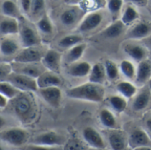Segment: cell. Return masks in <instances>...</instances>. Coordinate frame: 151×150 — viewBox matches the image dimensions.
Segmentation results:
<instances>
[{"mask_svg": "<svg viewBox=\"0 0 151 150\" xmlns=\"http://www.w3.org/2000/svg\"><path fill=\"white\" fill-rule=\"evenodd\" d=\"M105 94L106 91L103 85H99L89 81L87 83L68 88L66 91V95L69 99L93 103L102 102L105 99Z\"/></svg>", "mask_w": 151, "mask_h": 150, "instance_id": "1", "label": "cell"}, {"mask_svg": "<svg viewBox=\"0 0 151 150\" xmlns=\"http://www.w3.org/2000/svg\"><path fill=\"white\" fill-rule=\"evenodd\" d=\"M31 93H21L12 102V109L22 122H30L36 115V103Z\"/></svg>", "mask_w": 151, "mask_h": 150, "instance_id": "2", "label": "cell"}, {"mask_svg": "<svg viewBox=\"0 0 151 150\" xmlns=\"http://www.w3.org/2000/svg\"><path fill=\"white\" fill-rule=\"evenodd\" d=\"M105 20V12L101 9L88 12L85 14L78 27L76 28L77 33L81 35L89 34L98 29Z\"/></svg>", "mask_w": 151, "mask_h": 150, "instance_id": "3", "label": "cell"}, {"mask_svg": "<svg viewBox=\"0 0 151 150\" xmlns=\"http://www.w3.org/2000/svg\"><path fill=\"white\" fill-rule=\"evenodd\" d=\"M6 80L22 93H35L38 90L36 78H30L21 73L12 72L7 77Z\"/></svg>", "mask_w": 151, "mask_h": 150, "instance_id": "4", "label": "cell"}, {"mask_svg": "<svg viewBox=\"0 0 151 150\" xmlns=\"http://www.w3.org/2000/svg\"><path fill=\"white\" fill-rule=\"evenodd\" d=\"M86 12L77 5H70L68 7L64 9L60 14V22L62 26L66 28H77L83 17L85 16Z\"/></svg>", "mask_w": 151, "mask_h": 150, "instance_id": "5", "label": "cell"}, {"mask_svg": "<svg viewBox=\"0 0 151 150\" xmlns=\"http://www.w3.org/2000/svg\"><path fill=\"white\" fill-rule=\"evenodd\" d=\"M45 51L43 48L37 46L32 47H25L14 57V62L19 64H29V63H41L42 58L45 54Z\"/></svg>", "mask_w": 151, "mask_h": 150, "instance_id": "6", "label": "cell"}, {"mask_svg": "<svg viewBox=\"0 0 151 150\" xmlns=\"http://www.w3.org/2000/svg\"><path fill=\"white\" fill-rule=\"evenodd\" d=\"M0 138L8 145L22 146L29 140V134L26 130L22 128H10L0 133Z\"/></svg>", "mask_w": 151, "mask_h": 150, "instance_id": "7", "label": "cell"}, {"mask_svg": "<svg viewBox=\"0 0 151 150\" xmlns=\"http://www.w3.org/2000/svg\"><path fill=\"white\" fill-rule=\"evenodd\" d=\"M127 40L140 41L144 40L151 35V22L149 21H138L125 32Z\"/></svg>", "mask_w": 151, "mask_h": 150, "instance_id": "8", "label": "cell"}, {"mask_svg": "<svg viewBox=\"0 0 151 150\" xmlns=\"http://www.w3.org/2000/svg\"><path fill=\"white\" fill-rule=\"evenodd\" d=\"M123 51L128 58L135 63H139L147 59L148 56V49L144 44H139L134 40L125 42L123 44Z\"/></svg>", "mask_w": 151, "mask_h": 150, "instance_id": "9", "label": "cell"}, {"mask_svg": "<svg viewBox=\"0 0 151 150\" xmlns=\"http://www.w3.org/2000/svg\"><path fill=\"white\" fill-rule=\"evenodd\" d=\"M31 143L48 146H62L65 143V138L55 131H45L34 137Z\"/></svg>", "mask_w": 151, "mask_h": 150, "instance_id": "10", "label": "cell"}, {"mask_svg": "<svg viewBox=\"0 0 151 150\" xmlns=\"http://www.w3.org/2000/svg\"><path fill=\"white\" fill-rule=\"evenodd\" d=\"M20 41L23 48L40 45L41 39L37 31L28 24L20 27Z\"/></svg>", "mask_w": 151, "mask_h": 150, "instance_id": "11", "label": "cell"}, {"mask_svg": "<svg viewBox=\"0 0 151 150\" xmlns=\"http://www.w3.org/2000/svg\"><path fill=\"white\" fill-rule=\"evenodd\" d=\"M61 62L62 53L55 49H47L41 60V63L47 70L56 73L60 72Z\"/></svg>", "mask_w": 151, "mask_h": 150, "instance_id": "12", "label": "cell"}, {"mask_svg": "<svg viewBox=\"0 0 151 150\" xmlns=\"http://www.w3.org/2000/svg\"><path fill=\"white\" fill-rule=\"evenodd\" d=\"M41 98L51 107L59 108L62 100V92L58 86L39 88L37 90Z\"/></svg>", "mask_w": 151, "mask_h": 150, "instance_id": "13", "label": "cell"}, {"mask_svg": "<svg viewBox=\"0 0 151 150\" xmlns=\"http://www.w3.org/2000/svg\"><path fill=\"white\" fill-rule=\"evenodd\" d=\"M82 136L86 143L93 149H104L106 143L101 134L93 127L87 126L82 131Z\"/></svg>", "mask_w": 151, "mask_h": 150, "instance_id": "14", "label": "cell"}, {"mask_svg": "<svg viewBox=\"0 0 151 150\" xmlns=\"http://www.w3.org/2000/svg\"><path fill=\"white\" fill-rule=\"evenodd\" d=\"M128 145L132 149L140 146H151V138L146 131L134 128L129 134Z\"/></svg>", "mask_w": 151, "mask_h": 150, "instance_id": "15", "label": "cell"}, {"mask_svg": "<svg viewBox=\"0 0 151 150\" xmlns=\"http://www.w3.org/2000/svg\"><path fill=\"white\" fill-rule=\"evenodd\" d=\"M137 94L133 97L132 102V108L135 112H141L145 110L151 103V92L147 85L139 87Z\"/></svg>", "mask_w": 151, "mask_h": 150, "instance_id": "16", "label": "cell"}, {"mask_svg": "<svg viewBox=\"0 0 151 150\" xmlns=\"http://www.w3.org/2000/svg\"><path fill=\"white\" fill-rule=\"evenodd\" d=\"M151 78V60L148 58L137 63V71L134 83L138 87L147 85Z\"/></svg>", "mask_w": 151, "mask_h": 150, "instance_id": "17", "label": "cell"}, {"mask_svg": "<svg viewBox=\"0 0 151 150\" xmlns=\"http://www.w3.org/2000/svg\"><path fill=\"white\" fill-rule=\"evenodd\" d=\"M92 64L86 60H78L74 63L68 65L67 73L72 78H88L90 71L92 69Z\"/></svg>", "mask_w": 151, "mask_h": 150, "instance_id": "18", "label": "cell"}, {"mask_svg": "<svg viewBox=\"0 0 151 150\" xmlns=\"http://www.w3.org/2000/svg\"><path fill=\"white\" fill-rule=\"evenodd\" d=\"M37 82L39 89V88H46L52 86L60 87V85H62L63 80L60 76V73H56L46 69L37 79Z\"/></svg>", "mask_w": 151, "mask_h": 150, "instance_id": "19", "label": "cell"}, {"mask_svg": "<svg viewBox=\"0 0 151 150\" xmlns=\"http://www.w3.org/2000/svg\"><path fill=\"white\" fill-rule=\"evenodd\" d=\"M126 26L122 22L120 19L113 21L101 32V36L108 39H115L120 37L126 32Z\"/></svg>", "mask_w": 151, "mask_h": 150, "instance_id": "20", "label": "cell"}, {"mask_svg": "<svg viewBox=\"0 0 151 150\" xmlns=\"http://www.w3.org/2000/svg\"><path fill=\"white\" fill-rule=\"evenodd\" d=\"M116 90L117 93L124 96L126 99H132L138 93L139 87L132 81L119 80L116 85Z\"/></svg>", "mask_w": 151, "mask_h": 150, "instance_id": "21", "label": "cell"}, {"mask_svg": "<svg viewBox=\"0 0 151 150\" xmlns=\"http://www.w3.org/2000/svg\"><path fill=\"white\" fill-rule=\"evenodd\" d=\"M139 13L136 6L132 4H128L125 6H124V9L120 16V20L126 27H130L133 25L135 22L139 21Z\"/></svg>", "mask_w": 151, "mask_h": 150, "instance_id": "22", "label": "cell"}, {"mask_svg": "<svg viewBox=\"0 0 151 150\" xmlns=\"http://www.w3.org/2000/svg\"><path fill=\"white\" fill-rule=\"evenodd\" d=\"M108 80L104 64L101 62H96L92 66V69L88 76V81L99 85H104Z\"/></svg>", "mask_w": 151, "mask_h": 150, "instance_id": "23", "label": "cell"}, {"mask_svg": "<svg viewBox=\"0 0 151 150\" xmlns=\"http://www.w3.org/2000/svg\"><path fill=\"white\" fill-rule=\"evenodd\" d=\"M20 24L18 19L5 17L0 21V34L3 36H14L19 34Z\"/></svg>", "mask_w": 151, "mask_h": 150, "instance_id": "24", "label": "cell"}, {"mask_svg": "<svg viewBox=\"0 0 151 150\" xmlns=\"http://www.w3.org/2000/svg\"><path fill=\"white\" fill-rule=\"evenodd\" d=\"M87 44L85 42H82L77 45H74L73 47L68 49L66 55H65V60L68 65L74 63L76 61H78L82 59L84 56L86 49H87Z\"/></svg>", "mask_w": 151, "mask_h": 150, "instance_id": "25", "label": "cell"}, {"mask_svg": "<svg viewBox=\"0 0 151 150\" xmlns=\"http://www.w3.org/2000/svg\"><path fill=\"white\" fill-rule=\"evenodd\" d=\"M20 44L12 37H6L0 42V53L5 57H11L19 52Z\"/></svg>", "mask_w": 151, "mask_h": 150, "instance_id": "26", "label": "cell"}, {"mask_svg": "<svg viewBox=\"0 0 151 150\" xmlns=\"http://www.w3.org/2000/svg\"><path fill=\"white\" fill-rule=\"evenodd\" d=\"M22 67L16 69L14 72L21 73L30 78L37 79L46 70V68L43 66V64L39 63H29V64H22Z\"/></svg>", "mask_w": 151, "mask_h": 150, "instance_id": "27", "label": "cell"}, {"mask_svg": "<svg viewBox=\"0 0 151 150\" xmlns=\"http://www.w3.org/2000/svg\"><path fill=\"white\" fill-rule=\"evenodd\" d=\"M126 138L123 131L118 129L111 130L109 135V144L112 150H124L126 146Z\"/></svg>", "mask_w": 151, "mask_h": 150, "instance_id": "28", "label": "cell"}, {"mask_svg": "<svg viewBox=\"0 0 151 150\" xmlns=\"http://www.w3.org/2000/svg\"><path fill=\"white\" fill-rule=\"evenodd\" d=\"M118 65L122 76L126 80L134 82L137 71V65L135 64V62L130 59H124L122 60Z\"/></svg>", "mask_w": 151, "mask_h": 150, "instance_id": "29", "label": "cell"}, {"mask_svg": "<svg viewBox=\"0 0 151 150\" xmlns=\"http://www.w3.org/2000/svg\"><path fill=\"white\" fill-rule=\"evenodd\" d=\"M99 119L101 125L109 130H116L118 129V123L116 117L108 108H102L99 112Z\"/></svg>", "mask_w": 151, "mask_h": 150, "instance_id": "30", "label": "cell"}, {"mask_svg": "<svg viewBox=\"0 0 151 150\" xmlns=\"http://www.w3.org/2000/svg\"><path fill=\"white\" fill-rule=\"evenodd\" d=\"M106 74H107V78L110 82H117L119 81L121 73L119 69V65L115 62L114 60L110 59H106L103 62Z\"/></svg>", "mask_w": 151, "mask_h": 150, "instance_id": "31", "label": "cell"}, {"mask_svg": "<svg viewBox=\"0 0 151 150\" xmlns=\"http://www.w3.org/2000/svg\"><path fill=\"white\" fill-rule=\"evenodd\" d=\"M108 103L111 109L117 113H123L127 108V99L118 94H112L108 98Z\"/></svg>", "mask_w": 151, "mask_h": 150, "instance_id": "32", "label": "cell"}, {"mask_svg": "<svg viewBox=\"0 0 151 150\" xmlns=\"http://www.w3.org/2000/svg\"><path fill=\"white\" fill-rule=\"evenodd\" d=\"M0 9H1V13L5 17L18 19L21 14L20 8L14 0H4Z\"/></svg>", "mask_w": 151, "mask_h": 150, "instance_id": "33", "label": "cell"}, {"mask_svg": "<svg viewBox=\"0 0 151 150\" xmlns=\"http://www.w3.org/2000/svg\"><path fill=\"white\" fill-rule=\"evenodd\" d=\"M82 42H84L83 35H81L79 33H74V34H68V35L62 37L58 41V45L60 48L68 50V49L73 47L74 45H77Z\"/></svg>", "mask_w": 151, "mask_h": 150, "instance_id": "34", "label": "cell"}, {"mask_svg": "<svg viewBox=\"0 0 151 150\" xmlns=\"http://www.w3.org/2000/svg\"><path fill=\"white\" fill-rule=\"evenodd\" d=\"M37 29L38 32H40L43 35L50 36L53 33L54 27L52 24V22L51 18L48 16V14H43L37 22Z\"/></svg>", "mask_w": 151, "mask_h": 150, "instance_id": "35", "label": "cell"}, {"mask_svg": "<svg viewBox=\"0 0 151 150\" xmlns=\"http://www.w3.org/2000/svg\"><path fill=\"white\" fill-rule=\"evenodd\" d=\"M124 0H108L107 9L109 14L112 16L113 21L118 20V16H121L122 11L124 9Z\"/></svg>", "mask_w": 151, "mask_h": 150, "instance_id": "36", "label": "cell"}, {"mask_svg": "<svg viewBox=\"0 0 151 150\" xmlns=\"http://www.w3.org/2000/svg\"><path fill=\"white\" fill-rule=\"evenodd\" d=\"M17 88H15L10 82L7 80H3L0 81V93L6 96L8 100H13L14 99L19 93H21Z\"/></svg>", "mask_w": 151, "mask_h": 150, "instance_id": "37", "label": "cell"}, {"mask_svg": "<svg viewBox=\"0 0 151 150\" xmlns=\"http://www.w3.org/2000/svg\"><path fill=\"white\" fill-rule=\"evenodd\" d=\"M45 9V0H32V5L30 9V14L32 16L43 15V13Z\"/></svg>", "mask_w": 151, "mask_h": 150, "instance_id": "38", "label": "cell"}, {"mask_svg": "<svg viewBox=\"0 0 151 150\" xmlns=\"http://www.w3.org/2000/svg\"><path fill=\"white\" fill-rule=\"evenodd\" d=\"M25 150H63L62 146H48L42 145L31 144L25 147Z\"/></svg>", "mask_w": 151, "mask_h": 150, "instance_id": "39", "label": "cell"}, {"mask_svg": "<svg viewBox=\"0 0 151 150\" xmlns=\"http://www.w3.org/2000/svg\"><path fill=\"white\" fill-rule=\"evenodd\" d=\"M19 2H20L21 10L24 14H29L30 13V9H31L32 0H19Z\"/></svg>", "mask_w": 151, "mask_h": 150, "instance_id": "40", "label": "cell"}, {"mask_svg": "<svg viewBox=\"0 0 151 150\" xmlns=\"http://www.w3.org/2000/svg\"><path fill=\"white\" fill-rule=\"evenodd\" d=\"M12 73V69L7 65H0V81L6 79L7 77Z\"/></svg>", "mask_w": 151, "mask_h": 150, "instance_id": "41", "label": "cell"}, {"mask_svg": "<svg viewBox=\"0 0 151 150\" xmlns=\"http://www.w3.org/2000/svg\"><path fill=\"white\" fill-rule=\"evenodd\" d=\"M130 4H132L136 6H147L148 0H128Z\"/></svg>", "mask_w": 151, "mask_h": 150, "instance_id": "42", "label": "cell"}, {"mask_svg": "<svg viewBox=\"0 0 151 150\" xmlns=\"http://www.w3.org/2000/svg\"><path fill=\"white\" fill-rule=\"evenodd\" d=\"M8 99L4 96L3 94L0 93V108H5L8 105Z\"/></svg>", "mask_w": 151, "mask_h": 150, "instance_id": "43", "label": "cell"}, {"mask_svg": "<svg viewBox=\"0 0 151 150\" xmlns=\"http://www.w3.org/2000/svg\"><path fill=\"white\" fill-rule=\"evenodd\" d=\"M143 44L148 49V51H151V35L143 40Z\"/></svg>", "mask_w": 151, "mask_h": 150, "instance_id": "44", "label": "cell"}, {"mask_svg": "<svg viewBox=\"0 0 151 150\" xmlns=\"http://www.w3.org/2000/svg\"><path fill=\"white\" fill-rule=\"evenodd\" d=\"M146 128L147 130V133L149 134V136L151 138V117L146 121Z\"/></svg>", "mask_w": 151, "mask_h": 150, "instance_id": "45", "label": "cell"}, {"mask_svg": "<svg viewBox=\"0 0 151 150\" xmlns=\"http://www.w3.org/2000/svg\"><path fill=\"white\" fill-rule=\"evenodd\" d=\"M5 125H6V120L2 116H0V129H2Z\"/></svg>", "mask_w": 151, "mask_h": 150, "instance_id": "46", "label": "cell"}, {"mask_svg": "<svg viewBox=\"0 0 151 150\" xmlns=\"http://www.w3.org/2000/svg\"><path fill=\"white\" fill-rule=\"evenodd\" d=\"M132 150H151V146H140V147L134 148Z\"/></svg>", "mask_w": 151, "mask_h": 150, "instance_id": "47", "label": "cell"}, {"mask_svg": "<svg viewBox=\"0 0 151 150\" xmlns=\"http://www.w3.org/2000/svg\"><path fill=\"white\" fill-rule=\"evenodd\" d=\"M147 85L148 86V88H149V90H150V92H151V78H150V80L148 81V83H147Z\"/></svg>", "mask_w": 151, "mask_h": 150, "instance_id": "48", "label": "cell"}, {"mask_svg": "<svg viewBox=\"0 0 151 150\" xmlns=\"http://www.w3.org/2000/svg\"><path fill=\"white\" fill-rule=\"evenodd\" d=\"M147 5L150 6V8H151V0H148V3H147Z\"/></svg>", "mask_w": 151, "mask_h": 150, "instance_id": "49", "label": "cell"}, {"mask_svg": "<svg viewBox=\"0 0 151 150\" xmlns=\"http://www.w3.org/2000/svg\"><path fill=\"white\" fill-rule=\"evenodd\" d=\"M53 1H56V2H59V1H61V0H53Z\"/></svg>", "mask_w": 151, "mask_h": 150, "instance_id": "50", "label": "cell"}, {"mask_svg": "<svg viewBox=\"0 0 151 150\" xmlns=\"http://www.w3.org/2000/svg\"><path fill=\"white\" fill-rule=\"evenodd\" d=\"M0 150H4V149H3V147H2L1 146H0Z\"/></svg>", "mask_w": 151, "mask_h": 150, "instance_id": "51", "label": "cell"}, {"mask_svg": "<svg viewBox=\"0 0 151 150\" xmlns=\"http://www.w3.org/2000/svg\"><path fill=\"white\" fill-rule=\"evenodd\" d=\"M91 150H92V149H91Z\"/></svg>", "mask_w": 151, "mask_h": 150, "instance_id": "52", "label": "cell"}]
</instances>
